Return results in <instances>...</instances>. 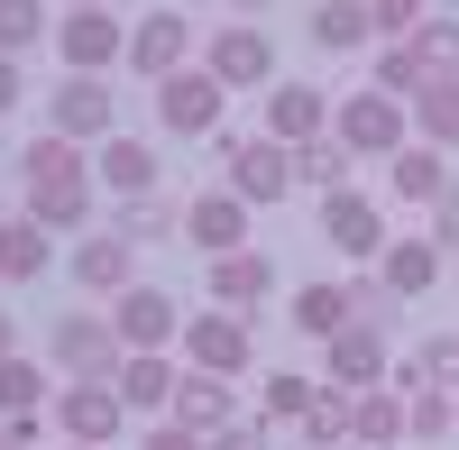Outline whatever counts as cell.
I'll use <instances>...</instances> for the list:
<instances>
[{"label": "cell", "mask_w": 459, "mask_h": 450, "mask_svg": "<svg viewBox=\"0 0 459 450\" xmlns=\"http://www.w3.org/2000/svg\"><path fill=\"white\" fill-rule=\"evenodd\" d=\"M331 138L350 147V166H395L404 157V101L395 92H340L331 101Z\"/></svg>", "instance_id": "obj_3"}, {"label": "cell", "mask_w": 459, "mask_h": 450, "mask_svg": "<svg viewBox=\"0 0 459 450\" xmlns=\"http://www.w3.org/2000/svg\"><path fill=\"white\" fill-rule=\"evenodd\" d=\"M322 239H331V257H350V267H368V257H386V203L377 194H359V184H340V194H322Z\"/></svg>", "instance_id": "obj_8"}, {"label": "cell", "mask_w": 459, "mask_h": 450, "mask_svg": "<svg viewBox=\"0 0 459 450\" xmlns=\"http://www.w3.org/2000/svg\"><path fill=\"white\" fill-rule=\"evenodd\" d=\"M413 56H423L432 74H441V83H459V19H423V28H413Z\"/></svg>", "instance_id": "obj_34"}, {"label": "cell", "mask_w": 459, "mask_h": 450, "mask_svg": "<svg viewBox=\"0 0 459 450\" xmlns=\"http://www.w3.org/2000/svg\"><path fill=\"white\" fill-rule=\"evenodd\" d=\"M368 83H377V92H395V101H423L441 74L413 56V37H404V47H377V74H368Z\"/></svg>", "instance_id": "obj_29"}, {"label": "cell", "mask_w": 459, "mask_h": 450, "mask_svg": "<svg viewBox=\"0 0 459 450\" xmlns=\"http://www.w3.org/2000/svg\"><path fill=\"white\" fill-rule=\"evenodd\" d=\"M221 101H230V92L212 83V74L184 65V74H166V83H157V129L184 138V147H194V138L212 147V138H221Z\"/></svg>", "instance_id": "obj_9"}, {"label": "cell", "mask_w": 459, "mask_h": 450, "mask_svg": "<svg viewBox=\"0 0 459 450\" xmlns=\"http://www.w3.org/2000/svg\"><path fill=\"white\" fill-rule=\"evenodd\" d=\"M313 404H322V377H303V368H266L257 377V423H294L303 432Z\"/></svg>", "instance_id": "obj_26"}, {"label": "cell", "mask_w": 459, "mask_h": 450, "mask_svg": "<svg viewBox=\"0 0 459 450\" xmlns=\"http://www.w3.org/2000/svg\"><path fill=\"white\" fill-rule=\"evenodd\" d=\"M138 450H203V441L184 432V423H147V441H138Z\"/></svg>", "instance_id": "obj_40"}, {"label": "cell", "mask_w": 459, "mask_h": 450, "mask_svg": "<svg viewBox=\"0 0 459 450\" xmlns=\"http://www.w3.org/2000/svg\"><path fill=\"white\" fill-rule=\"evenodd\" d=\"M432 10H459V0H432Z\"/></svg>", "instance_id": "obj_48"}, {"label": "cell", "mask_w": 459, "mask_h": 450, "mask_svg": "<svg viewBox=\"0 0 459 450\" xmlns=\"http://www.w3.org/2000/svg\"><path fill=\"white\" fill-rule=\"evenodd\" d=\"M56 65H65V74H110V65H129V28L110 19V10H65V19H56Z\"/></svg>", "instance_id": "obj_12"}, {"label": "cell", "mask_w": 459, "mask_h": 450, "mask_svg": "<svg viewBox=\"0 0 459 450\" xmlns=\"http://www.w3.org/2000/svg\"><path fill=\"white\" fill-rule=\"evenodd\" d=\"M110 230H120L129 248H138V239H175V230H184V203H166V194H147V203H120V212H110Z\"/></svg>", "instance_id": "obj_30"}, {"label": "cell", "mask_w": 459, "mask_h": 450, "mask_svg": "<svg viewBox=\"0 0 459 450\" xmlns=\"http://www.w3.org/2000/svg\"><path fill=\"white\" fill-rule=\"evenodd\" d=\"M166 423H184L194 441H221L230 423H248V414H239V386H230V377H194V368H184V386H175V414H166Z\"/></svg>", "instance_id": "obj_19"}, {"label": "cell", "mask_w": 459, "mask_h": 450, "mask_svg": "<svg viewBox=\"0 0 459 450\" xmlns=\"http://www.w3.org/2000/svg\"><path fill=\"white\" fill-rule=\"evenodd\" d=\"M37 404H56V395H47V368H37L28 350H19V359H0V423H28Z\"/></svg>", "instance_id": "obj_28"}, {"label": "cell", "mask_w": 459, "mask_h": 450, "mask_svg": "<svg viewBox=\"0 0 459 450\" xmlns=\"http://www.w3.org/2000/svg\"><path fill=\"white\" fill-rule=\"evenodd\" d=\"M441 184H450V166H441V147H423V138H404V157L386 166V194H395V203H413V212H432V203H441Z\"/></svg>", "instance_id": "obj_25"}, {"label": "cell", "mask_w": 459, "mask_h": 450, "mask_svg": "<svg viewBox=\"0 0 459 450\" xmlns=\"http://www.w3.org/2000/svg\"><path fill=\"white\" fill-rule=\"evenodd\" d=\"M266 10H276V0H230V19H248V28H257Z\"/></svg>", "instance_id": "obj_42"}, {"label": "cell", "mask_w": 459, "mask_h": 450, "mask_svg": "<svg viewBox=\"0 0 459 450\" xmlns=\"http://www.w3.org/2000/svg\"><path fill=\"white\" fill-rule=\"evenodd\" d=\"M450 423H459L450 386H413V395H404V432H413V450H432V441H441Z\"/></svg>", "instance_id": "obj_33"}, {"label": "cell", "mask_w": 459, "mask_h": 450, "mask_svg": "<svg viewBox=\"0 0 459 450\" xmlns=\"http://www.w3.org/2000/svg\"><path fill=\"white\" fill-rule=\"evenodd\" d=\"M184 65H194V19H184V10H157V19L129 28V74L147 92H157L166 74H184Z\"/></svg>", "instance_id": "obj_13"}, {"label": "cell", "mask_w": 459, "mask_h": 450, "mask_svg": "<svg viewBox=\"0 0 459 450\" xmlns=\"http://www.w3.org/2000/svg\"><path fill=\"white\" fill-rule=\"evenodd\" d=\"M303 37H313L322 56H359L368 37H377V19H368V0H313V19H303Z\"/></svg>", "instance_id": "obj_24"}, {"label": "cell", "mask_w": 459, "mask_h": 450, "mask_svg": "<svg viewBox=\"0 0 459 450\" xmlns=\"http://www.w3.org/2000/svg\"><path fill=\"white\" fill-rule=\"evenodd\" d=\"M266 294H276V257H266V248H230V257H212V304H221V313H257Z\"/></svg>", "instance_id": "obj_21"}, {"label": "cell", "mask_w": 459, "mask_h": 450, "mask_svg": "<svg viewBox=\"0 0 459 450\" xmlns=\"http://www.w3.org/2000/svg\"><path fill=\"white\" fill-rule=\"evenodd\" d=\"M294 184H303V194H340V184H350V147H340V138L294 147Z\"/></svg>", "instance_id": "obj_32"}, {"label": "cell", "mask_w": 459, "mask_h": 450, "mask_svg": "<svg viewBox=\"0 0 459 450\" xmlns=\"http://www.w3.org/2000/svg\"><path fill=\"white\" fill-rule=\"evenodd\" d=\"M166 10H203V0H166Z\"/></svg>", "instance_id": "obj_46"}, {"label": "cell", "mask_w": 459, "mask_h": 450, "mask_svg": "<svg viewBox=\"0 0 459 450\" xmlns=\"http://www.w3.org/2000/svg\"><path fill=\"white\" fill-rule=\"evenodd\" d=\"M65 267H74V285H83V294H129V285H138V248H129L120 230H83Z\"/></svg>", "instance_id": "obj_17"}, {"label": "cell", "mask_w": 459, "mask_h": 450, "mask_svg": "<svg viewBox=\"0 0 459 450\" xmlns=\"http://www.w3.org/2000/svg\"><path fill=\"white\" fill-rule=\"evenodd\" d=\"M203 450H276V441H266V423H230V432L203 441Z\"/></svg>", "instance_id": "obj_39"}, {"label": "cell", "mask_w": 459, "mask_h": 450, "mask_svg": "<svg viewBox=\"0 0 459 450\" xmlns=\"http://www.w3.org/2000/svg\"><path fill=\"white\" fill-rule=\"evenodd\" d=\"M257 138H276L285 157H294V147H313V138H331V92H322V83H276V92H266Z\"/></svg>", "instance_id": "obj_14"}, {"label": "cell", "mask_w": 459, "mask_h": 450, "mask_svg": "<svg viewBox=\"0 0 459 450\" xmlns=\"http://www.w3.org/2000/svg\"><path fill=\"white\" fill-rule=\"evenodd\" d=\"M350 441L395 450V441H404V386H368V395H350Z\"/></svg>", "instance_id": "obj_27"}, {"label": "cell", "mask_w": 459, "mask_h": 450, "mask_svg": "<svg viewBox=\"0 0 459 450\" xmlns=\"http://www.w3.org/2000/svg\"><path fill=\"white\" fill-rule=\"evenodd\" d=\"M65 10H110V0H65Z\"/></svg>", "instance_id": "obj_45"}, {"label": "cell", "mask_w": 459, "mask_h": 450, "mask_svg": "<svg viewBox=\"0 0 459 450\" xmlns=\"http://www.w3.org/2000/svg\"><path fill=\"white\" fill-rule=\"evenodd\" d=\"M47 267H56V239L37 230L28 212H10V221H0V285H37Z\"/></svg>", "instance_id": "obj_23"}, {"label": "cell", "mask_w": 459, "mask_h": 450, "mask_svg": "<svg viewBox=\"0 0 459 450\" xmlns=\"http://www.w3.org/2000/svg\"><path fill=\"white\" fill-rule=\"evenodd\" d=\"M92 184H110V203H147V194H157V147L129 138V129H110L92 147Z\"/></svg>", "instance_id": "obj_16"}, {"label": "cell", "mask_w": 459, "mask_h": 450, "mask_svg": "<svg viewBox=\"0 0 459 450\" xmlns=\"http://www.w3.org/2000/svg\"><path fill=\"white\" fill-rule=\"evenodd\" d=\"M47 368L56 377H120V331H110V313H65L47 331Z\"/></svg>", "instance_id": "obj_10"}, {"label": "cell", "mask_w": 459, "mask_h": 450, "mask_svg": "<svg viewBox=\"0 0 459 450\" xmlns=\"http://www.w3.org/2000/svg\"><path fill=\"white\" fill-rule=\"evenodd\" d=\"M110 386H120V404H129V414H157V423H166V414H175V386H184V368H175V350H129Z\"/></svg>", "instance_id": "obj_18"}, {"label": "cell", "mask_w": 459, "mask_h": 450, "mask_svg": "<svg viewBox=\"0 0 459 450\" xmlns=\"http://www.w3.org/2000/svg\"><path fill=\"white\" fill-rule=\"evenodd\" d=\"M47 37V0H0V56H28Z\"/></svg>", "instance_id": "obj_35"}, {"label": "cell", "mask_w": 459, "mask_h": 450, "mask_svg": "<svg viewBox=\"0 0 459 450\" xmlns=\"http://www.w3.org/2000/svg\"><path fill=\"white\" fill-rule=\"evenodd\" d=\"M413 138H423V147H441V157L459 147V83H432L423 101H413Z\"/></svg>", "instance_id": "obj_31"}, {"label": "cell", "mask_w": 459, "mask_h": 450, "mask_svg": "<svg viewBox=\"0 0 459 450\" xmlns=\"http://www.w3.org/2000/svg\"><path fill=\"white\" fill-rule=\"evenodd\" d=\"M184 239H194L203 257H230V248H248V203L230 194V184L194 194V203H184Z\"/></svg>", "instance_id": "obj_20"}, {"label": "cell", "mask_w": 459, "mask_h": 450, "mask_svg": "<svg viewBox=\"0 0 459 450\" xmlns=\"http://www.w3.org/2000/svg\"><path fill=\"white\" fill-rule=\"evenodd\" d=\"M0 110H19V56H0Z\"/></svg>", "instance_id": "obj_41"}, {"label": "cell", "mask_w": 459, "mask_h": 450, "mask_svg": "<svg viewBox=\"0 0 459 450\" xmlns=\"http://www.w3.org/2000/svg\"><path fill=\"white\" fill-rule=\"evenodd\" d=\"M0 359H19V322L10 313H0Z\"/></svg>", "instance_id": "obj_43"}, {"label": "cell", "mask_w": 459, "mask_h": 450, "mask_svg": "<svg viewBox=\"0 0 459 450\" xmlns=\"http://www.w3.org/2000/svg\"><path fill=\"white\" fill-rule=\"evenodd\" d=\"M395 377V350H386V322H350V331H331L322 341V386H340V395H368V386H386Z\"/></svg>", "instance_id": "obj_6"}, {"label": "cell", "mask_w": 459, "mask_h": 450, "mask_svg": "<svg viewBox=\"0 0 459 450\" xmlns=\"http://www.w3.org/2000/svg\"><path fill=\"white\" fill-rule=\"evenodd\" d=\"M450 404H459V395H450Z\"/></svg>", "instance_id": "obj_50"}, {"label": "cell", "mask_w": 459, "mask_h": 450, "mask_svg": "<svg viewBox=\"0 0 459 450\" xmlns=\"http://www.w3.org/2000/svg\"><path fill=\"white\" fill-rule=\"evenodd\" d=\"M212 157H221V184L239 194L248 212H276L285 194H294V157L276 138H248V129H221L212 138Z\"/></svg>", "instance_id": "obj_2"}, {"label": "cell", "mask_w": 459, "mask_h": 450, "mask_svg": "<svg viewBox=\"0 0 459 450\" xmlns=\"http://www.w3.org/2000/svg\"><path fill=\"white\" fill-rule=\"evenodd\" d=\"M368 19H377V37H386V47H404V37L432 19V0H368Z\"/></svg>", "instance_id": "obj_37"}, {"label": "cell", "mask_w": 459, "mask_h": 450, "mask_svg": "<svg viewBox=\"0 0 459 450\" xmlns=\"http://www.w3.org/2000/svg\"><path fill=\"white\" fill-rule=\"evenodd\" d=\"M110 331H120V359L129 350H175L184 341V304L166 285H129V294H110Z\"/></svg>", "instance_id": "obj_11"}, {"label": "cell", "mask_w": 459, "mask_h": 450, "mask_svg": "<svg viewBox=\"0 0 459 450\" xmlns=\"http://www.w3.org/2000/svg\"><path fill=\"white\" fill-rule=\"evenodd\" d=\"M377 285H386V304H404V294H432V285H441V248H432V239H386V257H377Z\"/></svg>", "instance_id": "obj_22"}, {"label": "cell", "mask_w": 459, "mask_h": 450, "mask_svg": "<svg viewBox=\"0 0 459 450\" xmlns=\"http://www.w3.org/2000/svg\"><path fill=\"white\" fill-rule=\"evenodd\" d=\"M0 450H28V441H19V432H10V423H0Z\"/></svg>", "instance_id": "obj_44"}, {"label": "cell", "mask_w": 459, "mask_h": 450, "mask_svg": "<svg viewBox=\"0 0 459 450\" xmlns=\"http://www.w3.org/2000/svg\"><path fill=\"white\" fill-rule=\"evenodd\" d=\"M47 423H56L65 441H83V450H110V441H120V423H129V404H120V386H110V377H65L56 404H47Z\"/></svg>", "instance_id": "obj_5"}, {"label": "cell", "mask_w": 459, "mask_h": 450, "mask_svg": "<svg viewBox=\"0 0 459 450\" xmlns=\"http://www.w3.org/2000/svg\"><path fill=\"white\" fill-rule=\"evenodd\" d=\"M221 92H276V37L266 28H248V19H221L212 37H203V56H194Z\"/></svg>", "instance_id": "obj_4"}, {"label": "cell", "mask_w": 459, "mask_h": 450, "mask_svg": "<svg viewBox=\"0 0 459 450\" xmlns=\"http://www.w3.org/2000/svg\"><path fill=\"white\" fill-rule=\"evenodd\" d=\"M65 450H83V441H65Z\"/></svg>", "instance_id": "obj_49"}, {"label": "cell", "mask_w": 459, "mask_h": 450, "mask_svg": "<svg viewBox=\"0 0 459 450\" xmlns=\"http://www.w3.org/2000/svg\"><path fill=\"white\" fill-rule=\"evenodd\" d=\"M47 129L74 138V147H83V138H110V129H120V120H110V83H101V74H65V83L47 92Z\"/></svg>", "instance_id": "obj_15"}, {"label": "cell", "mask_w": 459, "mask_h": 450, "mask_svg": "<svg viewBox=\"0 0 459 450\" xmlns=\"http://www.w3.org/2000/svg\"><path fill=\"white\" fill-rule=\"evenodd\" d=\"M432 248H459V175L441 184V203H432V230H423Z\"/></svg>", "instance_id": "obj_38"}, {"label": "cell", "mask_w": 459, "mask_h": 450, "mask_svg": "<svg viewBox=\"0 0 459 450\" xmlns=\"http://www.w3.org/2000/svg\"><path fill=\"white\" fill-rule=\"evenodd\" d=\"M331 441H350V395L322 386V404L303 414V450H331Z\"/></svg>", "instance_id": "obj_36"}, {"label": "cell", "mask_w": 459, "mask_h": 450, "mask_svg": "<svg viewBox=\"0 0 459 450\" xmlns=\"http://www.w3.org/2000/svg\"><path fill=\"white\" fill-rule=\"evenodd\" d=\"M19 184H28V221L47 239H83L92 230V212H101V184H92V157L74 138H56V129H37L28 138V157H19Z\"/></svg>", "instance_id": "obj_1"}, {"label": "cell", "mask_w": 459, "mask_h": 450, "mask_svg": "<svg viewBox=\"0 0 459 450\" xmlns=\"http://www.w3.org/2000/svg\"><path fill=\"white\" fill-rule=\"evenodd\" d=\"M248 359H257V341H248V313H184V368L194 377H230L239 386L248 377Z\"/></svg>", "instance_id": "obj_7"}, {"label": "cell", "mask_w": 459, "mask_h": 450, "mask_svg": "<svg viewBox=\"0 0 459 450\" xmlns=\"http://www.w3.org/2000/svg\"><path fill=\"white\" fill-rule=\"evenodd\" d=\"M331 450H368V441H331Z\"/></svg>", "instance_id": "obj_47"}]
</instances>
